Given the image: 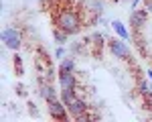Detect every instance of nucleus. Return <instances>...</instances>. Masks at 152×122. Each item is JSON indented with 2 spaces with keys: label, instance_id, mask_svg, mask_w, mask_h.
Listing matches in <instances>:
<instances>
[{
  "label": "nucleus",
  "instance_id": "obj_5",
  "mask_svg": "<svg viewBox=\"0 0 152 122\" xmlns=\"http://www.w3.org/2000/svg\"><path fill=\"white\" fill-rule=\"evenodd\" d=\"M146 21H148V10L146 8H134L132 14H130V26H132V31H142Z\"/></svg>",
  "mask_w": 152,
  "mask_h": 122
},
{
  "label": "nucleus",
  "instance_id": "obj_11",
  "mask_svg": "<svg viewBox=\"0 0 152 122\" xmlns=\"http://www.w3.org/2000/svg\"><path fill=\"white\" fill-rule=\"evenodd\" d=\"M14 69H16L18 75L24 71V69H23V59H20V57H14Z\"/></svg>",
  "mask_w": 152,
  "mask_h": 122
},
{
  "label": "nucleus",
  "instance_id": "obj_3",
  "mask_svg": "<svg viewBox=\"0 0 152 122\" xmlns=\"http://www.w3.org/2000/svg\"><path fill=\"white\" fill-rule=\"evenodd\" d=\"M107 49L114 53V57H118V59H130V49H128V45L124 43V39L120 41V39L110 37V39H107Z\"/></svg>",
  "mask_w": 152,
  "mask_h": 122
},
{
  "label": "nucleus",
  "instance_id": "obj_8",
  "mask_svg": "<svg viewBox=\"0 0 152 122\" xmlns=\"http://www.w3.org/2000/svg\"><path fill=\"white\" fill-rule=\"evenodd\" d=\"M112 29H114V31L118 33V37H120V39H124V41H128L130 37H132V33H130V31L120 23V21H112Z\"/></svg>",
  "mask_w": 152,
  "mask_h": 122
},
{
  "label": "nucleus",
  "instance_id": "obj_2",
  "mask_svg": "<svg viewBox=\"0 0 152 122\" xmlns=\"http://www.w3.org/2000/svg\"><path fill=\"white\" fill-rule=\"evenodd\" d=\"M49 106V114H51V118L53 120H69L71 118V114H69V110H67V106H65V102L63 100H53V102H47Z\"/></svg>",
  "mask_w": 152,
  "mask_h": 122
},
{
  "label": "nucleus",
  "instance_id": "obj_10",
  "mask_svg": "<svg viewBox=\"0 0 152 122\" xmlns=\"http://www.w3.org/2000/svg\"><path fill=\"white\" fill-rule=\"evenodd\" d=\"M59 69H63V71H75V61L71 59V57H65V59H61V65H59Z\"/></svg>",
  "mask_w": 152,
  "mask_h": 122
},
{
  "label": "nucleus",
  "instance_id": "obj_12",
  "mask_svg": "<svg viewBox=\"0 0 152 122\" xmlns=\"http://www.w3.org/2000/svg\"><path fill=\"white\" fill-rule=\"evenodd\" d=\"M63 55H65V49H63V45H61V47H59L57 51H55V57H59V59H61Z\"/></svg>",
  "mask_w": 152,
  "mask_h": 122
},
{
  "label": "nucleus",
  "instance_id": "obj_6",
  "mask_svg": "<svg viewBox=\"0 0 152 122\" xmlns=\"http://www.w3.org/2000/svg\"><path fill=\"white\" fill-rule=\"evenodd\" d=\"M39 85H41V98L45 100V102H53V100H57V90L51 85V82H45V79H39Z\"/></svg>",
  "mask_w": 152,
  "mask_h": 122
},
{
  "label": "nucleus",
  "instance_id": "obj_1",
  "mask_svg": "<svg viewBox=\"0 0 152 122\" xmlns=\"http://www.w3.org/2000/svg\"><path fill=\"white\" fill-rule=\"evenodd\" d=\"M53 23H55V26L63 29V31L69 33V35L79 33L81 26L85 24V23H83L81 12H75L73 8H63V10L53 12Z\"/></svg>",
  "mask_w": 152,
  "mask_h": 122
},
{
  "label": "nucleus",
  "instance_id": "obj_7",
  "mask_svg": "<svg viewBox=\"0 0 152 122\" xmlns=\"http://www.w3.org/2000/svg\"><path fill=\"white\" fill-rule=\"evenodd\" d=\"M59 84L61 87H77V77H75V73L73 71H63V69H59Z\"/></svg>",
  "mask_w": 152,
  "mask_h": 122
},
{
  "label": "nucleus",
  "instance_id": "obj_4",
  "mask_svg": "<svg viewBox=\"0 0 152 122\" xmlns=\"http://www.w3.org/2000/svg\"><path fill=\"white\" fill-rule=\"evenodd\" d=\"M2 41H4V45L12 51H16V49H20V33H18V29L16 26H8V29H4V33H2Z\"/></svg>",
  "mask_w": 152,
  "mask_h": 122
},
{
  "label": "nucleus",
  "instance_id": "obj_9",
  "mask_svg": "<svg viewBox=\"0 0 152 122\" xmlns=\"http://www.w3.org/2000/svg\"><path fill=\"white\" fill-rule=\"evenodd\" d=\"M67 37H69V33H65L63 29H59V26H55V29H53V39H55V43L65 45V43H67Z\"/></svg>",
  "mask_w": 152,
  "mask_h": 122
}]
</instances>
